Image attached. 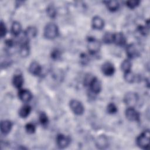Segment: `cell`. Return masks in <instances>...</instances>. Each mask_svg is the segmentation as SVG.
<instances>
[{
    "label": "cell",
    "mask_w": 150,
    "mask_h": 150,
    "mask_svg": "<svg viewBox=\"0 0 150 150\" xmlns=\"http://www.w3.org/2000/svg\"><path fill=\"white\" fill-rule=\"evenodd\" d=\"M46 12L47 15L52 18H54L56 15V8L52 5H50L47 6L46 9Z\"/></svg>",
    "instance_id": "obj_25"
},
{
    "label": "cell",
    "mask_w": 150,
    "mask_h": 150,
    "mask_svg": "<svg viewBox=\"0 0 150 150\" xmlns=\"http://www.w3.org/2000/svg\"><path fill=\"white\" fill-rule=\"evenodd\" d=\"M25 130L28 134H33L36 131V127L32 123H28L25 125Z\"/></svg>",
    "instance_id": "obj_28"
},
{
    "label": "cell",
    "mask_w": 150,
    "mask_h": 150,
    "mask_svg": "<svg viewBox=\"0 0 150 150\" xmlns=\"http://www.w3.org/2000/svg\"><path fill=\"white\" fill-rule=\"evenodd\" d=\"M100 42L94 38H88L87 39V48L91 54H96L100 51Z\"/></svg>",
    "instance_id": "obj_4"
},
{
    "label": "cell",
    "mask_w": 150,
    "mask_h": 150,
    "mask_svg": "<svg viewBox=\"0 0 150 150\" xmlns=\"http://www.w3.org/2000/svg\"><path fill=\"white\" fill-rule=\"evenodd\" d=\"M81 61L83 62L84 64L88 62V57L85 54H83L82 56H81Z\"/></svg>",
    "instance_id": "obj_34"
},
{
    "label": "cell",
    "mask_w": 150,
    "mask_h": 150,
    "mask_svg": "<svg viewBox=\"0 0 150 150\" xmlns=\"http://www.w3.org/2000/svg\"><path fill=\"white\" fill-rule=\"evenodd\" d=\"M138 98L137 93L130 91L125 94L124 97V102L128 107H134L137 104Z\"/></svg>",
    "instance_id": "obj_3"
},
{
    "label": "cell",
    "mask_w": 150,
    "mask_h": 150,
    "mask_svg": "<svg viewBox=\"0 0 150 150\" xmlns=\"http://www.w3.org/2000/svg\"><path fill=\"white\" fill-rule=\"evenodd\" d=\"M124 79H125V80L127 82L131 83H133L135 81V77L134 74L132 72H131V70H130V71L125 72V73H124Z\"/></svg>",
    "instance_id": "obj_23"
},
{
    "label": "cell",
    "mask_w": 150,
    "mask_h": 150,
    "mask_svg": "<svg viewBox=\"0 0 150 150\" xmlns=\"http://www.w3.org/2000/svg\"><path fill=\"white\" fill-rule=\"evenodd\" d=\"M101 71L105 76H111L115 72V67L111 62H106L102 64Z\"/></svg>",
    "instance_id": "obj_8"
},
{
    "label": "cell",
    "mask_w": 150,
    "mask_h": 150,
    "mask_svg": "<svg viewBox=\"0 0 150 150\" xmlns=\"http://www.w3.org/2000/svg\"><path fill=\"white\" fill-rule=\"evenodd\" d=\"M5 45L8 47H12L15 45V42L12 39H8L5 41Z\"/></svg>",
    "instance_id": "obj_32"
},
{
    "label": "cell",
    "mask_w": 150,
    "mask_h": 150,
    "mask_svg": "<svg viewBox=\"0 0 150 150\" xmlns=\"http://www.w3.org/2000/svg\"><path fill=\"white\" fill-rule=\"evenodd\" d=\"M113 43L118 46H123L126 43V38L121 32L113 33Z\"/></svg>",
    "instance_id": "obj_13"
},
{
    "label": "cell",
    "mask_w": 150,
    "mask_h": 150,
    "mask_svg": "<svg viewBox=\"0 0 150 150\" xmlns=\"http://www.w3.org/2000/svg\"><path fill=\"white\" fill-rule=\"evenodd\" d=\"M60 51H59L57 49H54L52 52L51 57L53 59H57L60 57Z\"/></svg>",
    "instance_id": "obj_31"
},
{
    "label": "cell",
    "mask_w": 150,
    "mask_h": 150,
    "mask_svg": "<svg viewBox=\"0 0 150 150\" xmlns=\"http://www.w3.org/2000/svg\"><path fill=\"white\" fill-rule=\"evenodd\" d=\"M96 145L97 148L100 149L107 148L108 146V138L105 135L98 137L96 140Z\"/></svg>",
    "instance_id": "obj_11"
},
{
    "label": "cell",
    "mask_w": 150,
    "mask_h": 150,
    "mask_svg": "<svg viewBox=\"0 0 150 150\" xmlns=\"http://www.w3.org/2000/svg\"><path fill=\"white\" fill-rule=\"evenodd\" d=\"M29 71L34 76H39L42 72V67L38 62H32L29 65Z\"/></svg>",
    "instance_id": "obj_15"
},
{
    "label": "cell",
    "mask_w": 150,
    "mask_h": 150,
    "mask_svg": "<svg viewBox=\"0 0 150 150\" xmlns=\"http://www.w3.org/2000/svg\"><path fill=\"white\" fill-rule=\"evenodd\" d=\"M121 68L122 70L124 71V73L130 71L131 68V62L128 59L124 60L121 64Z\"/></svg>",
    "instance_id": "obj_22"
},
{
    "label": "cell",
    "mask_w": 150,
    "mask_h": 150,
    "mask_svg": "<svg viewBox=\"0 0 150 150\" xmlns=\"http://www.w3.org/2000/svg\"><path fill=\"white\" fill-rule=\"evenodd\" d=\"M126 53L129 58H135L139 55V52L134 43L129 44L127 46Z\"/></svg>",
    "instance_id": "obj_10"
},
{
    "label": "cell",
    "mask_w": 150,
    "mask_h": 150,
    "mask_svg": "<svg viewBox=\"0 0 150 150\" xmlns=\"http://www.w3.org/2000/svg\"><path fill=\"white\" fill-rule=\"evenodd\" d=\"M91 25L93 29L96 30H101L104 26V22L100 16H95L92 19Z\"/></svg>",
    "instance_id": "obj_14"
},
{
    "label": "cell",
    "mask_w": 150,
    "mask_h": 150,
    "mask_svg": "<svg viewBox=\"0 0 150 150\" xmlns=\"http://www.w3.org/2000/svg\"><path fill=\"white\" fill-rule=\"evenodd\" d=\"M7 32V29L5 25V23L1 21V25H0V36L1 38H4Z\"/></svg>",
    "instance_id": "obj_30"
},
{
    "label": "cell",
    "mask_w": 150,
    "mask_h": 150,
    "mask_svg": "<svg viewBox=\"0 0 150 150\" xmlns=\"http://www.w3.org/2000/svg\"><path fill=\"white\" fill-rule=\"evenodd\" d=\"M105 4V5L108 9L111 12H114L117 11L119 6V3L117 1H105L104 2Z\"/></svg>",
    "instance_id": "obj_19"
},
{
    "label": "cell",
    "mask_w": 150,
    "mask_h": 150,
    "mask_svg": "<svg viewBox=\"0 0 150 150\" xmlns=\"http://www.w3.org/2000/svg\"><path fill=\"white\" fill-rule=\"evenodd\" d=\"M126 118L131 121H138L139 120V113L134 107H128L125 110Z\"/></svg>",
    "instance_id": "obj_6"
},
{
    "label": "cell",
    "mask_w": 150,
    "mask_h": 150,
    "mask_svg": "<svg viewBox=\"0 0 150 150\" xmlns=\"http://www.w3.org/2000/svg\"><path fill=\"white\" fill-rule=\"evenodd\" d=\"M140 1L137 0H133V1H128L126 2V5L130 9H134L137 6H138L139 4Z\"/></svg>",
    "instance_id": "obj_29"
},
{
    "label": "cell",
    "mask_w": 150,
    "mask_h": 150,
    "mask_svg": "<svg viewBox=\"0 0 150 150\" xmlns=\"http://www.w3.org/2000/svg\"><path fill=\"white\" fill-rule=\"evenodd\" d=\"M22 30V26L19 22L15 21L11 26V32L14 36H18Z\"/></svg>",
    "instance_id": "obj_20"
},
{
    "label": "cell",
    "mask_w": 150,
    "mask_h": 150,
    "mask_svg": "<svg viewBox=\"0 0 150 150\" xmlns=\"http://www.w3.org/2000/svg\"><path fill=\"white\" fill-rule=\"evenodd\" d=\"M138 30H139V32L143 35H145L148 33V30H147L146 27H144V26H139L138 28Z\"/></svg>",
    "instance_id": "obj_33"
},
{
    "label": "cell",
    "mask_w": 150,
    "mask_h": 150,
    "mask_svg": "<svg viewBox=\"0 0 150 150\" xmlns=\"http://www.w3.org/2000/svg\"><path fill=\"white\" fill-rule=\"evenodd\" d=\"M12 84L13 86L17 88H20L23 84V77L21 74H16L12 79Z\"/></svg>",
    "instance_id": "obj_18"
},
{
    "label": "cell",
    "mask_w": 150,
    "mask_h": 150,
    "mask_svg": "<svg viewBox=\"0 0 150 150\" xmlns=\"http://www.w3.org/2000/svg\"><path fill=\"white\" fill-rule=\"evenodd\" d=\"M56 143L60 148H65L70 143V139L69 137L62 134H59L56 137Z\"/></svg>",
    "instance_id": "obj_7"
},
{
    "label": "cell",
    "mask_w": 150,
    "mask_h": 150,
    "mask_svg": "<svg viewBox=\"0 0 150 150\" xmlns=\"http://www.w3.org/2000/svg\"><path fill=\"white\" fill-rule=\"evenodd\" d=\"M107 111L108 114H113L117 112L118 109L117 106L114 103H110L107 107Z\"/></svg>",
    "instance_id": "obj_27"
},
{
    "label": "cell",
    "mask_w": 150,
    "mask_h": 150,
    "mask_svg": "<svg viewBox=\"0 0 150 150\" xmlns=\"http://www.w3.org/2000/svg\"><path fill=\"white\" fill-rule=\"evenodd\" d=\"M59 35L57 26L53 23H47L44 29V36L47 39H53Z\"/></svg>",
    "instance_id": "obj_1"
},
{
    "label": "cell",
    "mask_w": 150,
    "mask_h": 150,
    "mask_svg": "<svg viewBox=\"0 0 150 150\" xmlns=\"http://www.w3.org/2000/svg\"><path fill=\"white\" fill-rule=\"evenodd\" d=\"M103 41L107 44L113 43V33L106 32L103 36Z\"/></svg>",
    "instance_id": "obj_24"
},
{
    "label": "cell",
    "mask_w": 150,
    "mask_h": 150,
    "mask_svg": "<svg viewBox=\"0 0 150 150\" xmlns=\"http://www.w3.org/2000/svg\"><path fill=\"white\" fill-rule=\"evenodd\" d=\"M1 131L2 134L6 135L10 132L12 127V122L8 120H2L1 122Z\"/></svg>",
    "instance_id": "obj_16"
},
{
    "label": "cell",
    "mask_w": 150,
    "mask_h": 150,
    "mask_svg": "<svg viewBox=\"0 0 150 150\" xmlns=\"http://www.w3.org/2000/svg\"><path fill=\"white\" fill-rule=\"evenodd\" d=\"M39 121H40V124L43 126H46L49 122L48 117H47V115L43 112H41L39 114Z\"/></svg>",
    "instance_id": "obj_26"
},
{
    "label": "cell",
    "mask_w": 150,
    "mask_h": 150,
    "mask_svg": "<svg viewBox=\"0 0 150 150\" xmlns=\"http://www.w3.org/2000/svg\"><path fill=\"white\" fill-rule=\"evenodd\" d=\"M88 86L91 91L94 94L99 93L101 90V83L100 81L95 77H93Z\"/></svg>",
    "instance_id": "obj_9"
},
{
    "label": "cell",
    "mask_w": 150,
    "mask_h": 150,
    "mask_svg": "<svg viewBox=\"0 0 150 150\" xmlns=\"http://www.w3.org/2000/svg\"><path fill=\"white\" fill-rule=\"evenodd\" d=\"M69 105L71 111L76 115H80L83 114L84 108L82 103L77 100H71L70 101Z\"/></svg>",
    "instance_id": "obj_5"
},
{
    "label": "cell",
    "mask_w": 150,
    "mask_h": 150,
    "mask_svg": "<svg viewBox=\"0 0 150 150\" xmlns=\"http://www.w3.org/2000/svg\"><path fill=\"white\" fill-rule=\"evenodd\" d=\"M18 97L24 103H28L31 100L32 95L29 90L26 89H22L20 90L18 93Z\"/></svg>",
    "instance_id": "obj_12"
},
{
    "label": "cell",
    "mask_w": 150,
    "mask_h": 150,
    "mask_svg": "<svg viewBox=\"0 0 150 150\" xmlns=\"http://www.w3.org/2000/svg\"><path fill=\"white\" fill-rule=\"evenodd\" d=\"M149 130H145L137 137L136 140L137 145L141 149H147L149 144Z\"/></svg>",
    "instance_id": "obj_2"
},
{
    "label": "cell",
    "mask_w": 150,
    "mask_h": 150,
    "mask_svg": "<svg viewBox=\"0 0 150 150\" xmlns=\"http://www.w3.org/2000/svg\"><path fill=\"white\" fill-rule=\"evenodd\" d=\"M38 33L37 29L34 26H29L24 32V37L28 40L35 38Z\"/></svg>",
    "instance_id": "obj_17"
},
{
    "label": "cell",
    "mask_w": 150,
    "mask_h": 150,
    "mask_svg": "<svg viewBox=\"0 0 150 150\" xmlns=\"http://www.w3.org/2000/svg\"><path fill=\"white\" fill-rule=\"evenodd\" d=\"M31 111V107L29 105H25L19 111V115L21 118H26Z\"/></svg>",
    "instance_id": "obj_21"
}]
</instances>
